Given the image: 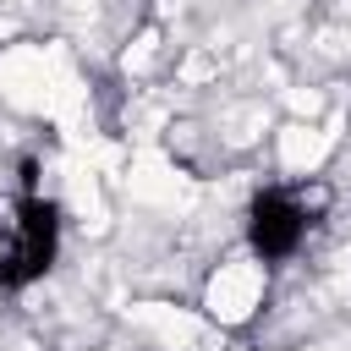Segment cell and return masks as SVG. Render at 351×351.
I'll list each match as a JSON object with an SVG mask.
<instances>
[{
  "mask_svg": "<svg viewBox=\"0 0 351 351\" xmlns=\"http://www.w3.org/2000/svg\"><path fill=\"white\" fill-rule=\"evenodd\" d=\"M60 236H66V214L55 197L38 192L33 165H22V192H16V219H11V241L0 252V291H27L38 285L55 263H60Z\"/></svg>",
  "mask_w": 351,
  "mask_h": 351,
  "instance_id": "6da1fadb",
  "label": "cell"
},
{
  "mask_svg": "<svg viewBox=\"0 0 351 351\" xmlns=\"http://www.w3.org/2000/svg\"><path fill=\"white\" fill-rule=\"evenodd\" d=\"M313 230V208L296 186H258L241 208V236L258 263H291Z\"/></svg>",
  "mask_w": 351,
  "mask_h": 351,
  "instance_id": "7a4b0ae2",
  "label": "cell"
}]
</instances>
